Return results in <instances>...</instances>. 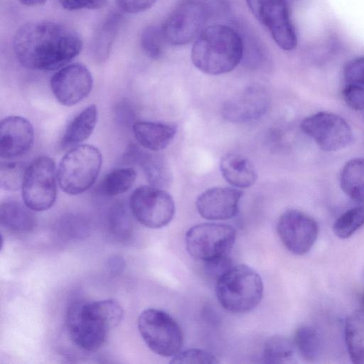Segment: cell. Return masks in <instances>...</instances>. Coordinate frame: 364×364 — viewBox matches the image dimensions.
<instances>
[{
	"instance_id": "obj_1",
	"label": "cell",
	"mask_w": 364,
	"mask_h": 364,
	"mask_svg": "<svg viewBox=\"0 0 364 364\" xmlns=\"http://www.w3.org/2000/svg\"><path fill=\"white\" fill-rule=\"evenodd\" d=\"M82 47V39L75 30L48 21L22 25L13 40L16 58L23 66L31 70L60 69L76 57Z\"/></svg>"
},
{
	"instance_id": "obj_2",
	"label": "cell",
	"mask_w": 364,
	"mask_h": 364,
	"mask_svg": "<svg viewBox=\"0 0 364 364\" xmlns=\"http://www.w3.org/2000/svg\"><path fill=\"white\" fill-rule=\"evenodd\" d=\"M122 318L123 309L114 299L75 301L68 309L66 326L70 340L77 347L95 351L104 345L109 332Z\"/></svg>"
},
{
	"instance_id": "obj_3",
	"label": "cell",
	"mask_w": 364,
	"mask_h": 364,
	"mask_svg": "<svg viewBox=\"0 0 364 364\" xmlns=\"http://www.w3.org/2000/svg\"><path fill=\"white\" fill-rule=\"evenodd\" d=\"M244 45L232 28L215 24L204 28L191 49V60L200 71L212 75L233 70L242 59Z\"/></svg>"
},
{
	"instance_id": "obj_4",
	"label": "cell",
	"mask_w": 364,
	"mask_h": 364,
	"mask_svg": "<svg viewBox=\"0 0 364 364\" xmlns=\"http://www.w3.org/2000/svg\"><path fill=\"white\" fill-rule=\"evenodd\" d=\"M260 275L245 264L232 265L217 280L215 293L220 305L235 314L251 311L263 296Z\"/></svg>"
},
{
	"instance_id": "obj_5",
	"label": "cell",
	"mask_w": 364,
	"mask_h": 364,
	"mask_svg": "<svg viewBox=\"0 0 364 364\" xmlns=\"http://www.w3.org/2000/svg\"><path fill=\"white\" fill-rule=\"evenodd\" d=\"M102 155L96 147L83 144L73 147L61 159L58 169L60 188L70 195L89 189L97 178Z\"/></svg>"
},
{
	"instance_id": "obj_6",
	"label": "cell",
	"mask_w": 364,
	"mask_h": 364,
	"mask_svg": "<svg viewBox=\"0 0 364 364\" xmlns=\"http://www.w3.org/2000/svg\"><path fill=\"white\" fill-rule=\"evenodd\" d=\"M138 328L146 346L164 357L178 354L183 345V333L178 323L166 312L147 309L139 316Z\"/></svg>"
},
{
	"instance_id": "obj_7",
	"label": "cell",
	"mask_w": 364,
	"mask_h": 364,
	"mask_svg": "<svg viewBox=\"0 0 364 364\" xmlns=\"http://www.w3.org/2000/svg\"><path fill=\"white\" fill-rule=\"evenodd\" d=\"M21 194L24 204L33 211L50 208L56 199L55 165L52 158L41 156L26 166Z\"/></svg>"
},
{
	"instance_id": "obj_8",
	"label": "cell",
	"mask_w": 364,
	"mask_h": 364,
	"mask_svg": "<svg viewBox=\"0 0 364 364\" xmlns=\"http://www.w3.org/2000/svg\"><path fill=\"white\" fill-rule=\"evenodd\" d=\"M236 231L223 223H206L191 227L186 234L188 253L202 262L229 256L234 247Z\"/></svg>"
},
{
	"instance_id": "obj_9",
	"label": "cell",
	"mask_w": 364,
	"mask_h": 364,
	"mask_svg": "<svg viewBox=\"0 0 364 364\" xmlns=\"http://www.w3.org/2000/svg\"><path fill=\"white\" fill-rule=\"evenodd\" d=\"M129 206L139 223L152 229L166 226L175 214L172 196L164 189L151 185L136 188L130 195Z\"/></svg>"
},
{
	"instance_id": "obj_10",
	"label": "cell",
	"mask_w": 364,
	"mask_h": 364,
	"mask_svg": "<svg viewBox=\"0 0 364 364\" xmlns=\"http://www.w3.org/2000/svg\"><path fill=\"white\" fill-rule=\"evenodd\" d=\"M208 9L200 0H184L168 16L161 31L166 43L188 44L198 37L208 19Z\"/></svg>"
},
{
	"instance_id": "obj_11",
	"label": "cell",
	"mask_w": 364,
	"mask_h": 364,
	"mask_svg": "<svg viewBox=\"0 0 364 364\" xmlns=\"http://www.w3.org/2000/svg\"><path fill=\"white\" fill-rule=\"evenodd\" d=\"M301 129L326 151L341 150L353 139L349 124L341 116L328 112H319L305 117Z\"/></svg>"
},
{
	"instance_id": "obj_12",
	"label": "cell",
	"mask_w": 364,
	"mask_h": 364,
	"mask_svg": "<svg viewBox=\"0 0 364 364\" xmlns=\"http://www.w3.org/2000/svg\"><path fill=\"white\" fill-rule=\"evenodd\" d=\"M277 232L282 242L291 253L303 255L310 251L318 234L316 220L295 209L284 212L277 224Z\"/></svg>"
},
{
	"instance_id": "obj_13",
	"label": "cell",
	"mask_w": 364,
	"mask_h": 364,
	"mask_svg": "<svg viewBox=\"0 0 364 364\" xmlns=\"http://www.w3.org/2000/svg\"><path fill=\"white\" fill-rule=\"evenodd\" d=\"M50 84L56 100L61 105L70 107L77 104L90 94L93 80L85 65L73 63L54 73Z\"/></svg>"
},
{
	"instance_id": "obj_14",
	"label": "cell",
	"mask_w": 364,
	"mask_h": 364,
	"mask_svg": "<svg viewBox=\"0 0 364 364\" xmlns=\"http://www.w3.org/2000/svg\"><path fill=\"white\" fill-rule=\"evenodd\" d=\"M269 105L267 92L258 86H250L227 100L222 114L229 122L246 123L263 116Z\"/></svg>"
},
{
	"instance_id": "obj_15",
	"label": "cell",
	"mask_w": 364,
	"mask_h": 364,
	"mask_svg": "<svg viewBox=\"0 0 364 364\" xmlns=\"http://www.w3.org/2000/svg\"><path fill=\"white\" fill-rule=\"evenodd\" d=\"M259 21L267 27L281 49L289 51L296 47L297 36L286 0H266L261 9Z\"/></svg>"
},
{
	"instance_id": "obj_16",
	"label": "cell",
	"mask_w": 364,
	"mask_h": 364,
	"mask_svg": "<svg viewBox=\"0 0 364 364\" xmlns=\"http://www.w3.org/2000/svg\"><path fill=\"white\" fill-rule=\"evenodd\" d=\"M242 191L231 187H213L205 190L196 202L198 213L209 220H224L235 217Z\"/></svg>"
},
{
	"instance_id": "obj_17",
	"label": "cell",
	"mask_w": 364,
	"mask_h": 364,
	"mask_svg": "<svg viewBox=\"0 0 364 364\" xmlns=\"http://www.w3.org/2000/svg\"><path fill=\"white\" fill-rule=\"evenodd\" d=\"M31 122L20 116H9L0 124V156L10 160L26 154L33 143Z\"/></svg>"
},
{
	"instance_id": "obj_18",
	"label": "cell",
	"mask_w": 364,
	"mask_h": 364,
	"mask_svg": "<svg viewBox=\"0 0 364 364\" xmlns=\"http://www.w3.org/2000/svg\"><path fill=\"white\" fill-rule=\"evenodd\" d=\"M132 131L142 147L158 151L170 144L176 134L177 127L173 124L140 120L133 124Z\"/></svg>"
},
{
	"instance_id": "obj_19",
	"label": "cell",
	"mask_w": 364,
	"mask_h": 364,
	"mask_svg": "<svg viewBox=\"0 0 364 364\" xmlns=\"http://www.w3.org/2000/svg\"><path fill=\"white\" fill-rule=\"evenodd\" d=\"M220 168L225 181L238 188H250L257 179V173L252 161L240 154H225L220 160Z\"/></svg>"
},
{
	"instance_id": "obj_20",
	"label": "cell",
	"mask_w": 364,
	"mask_h": 364,
	"mask_svg": "<svg viewBox=\"0 0 364 364\" xmlns=\"http://www.w3.org/2000/svg\"><path fill=\"white\" fill-rule=\"evenodd\" d=\"M32 210L14 199H6L0 205L1 226L14 233L31 232L36 219Z\"/></svg>"
},
{
	"instance_id": "obj_21",
	"label": "cell",
	"mask_w": 364,
	"mask_h": 364,
	"mask_svg": "<svg viewBox=\"0 0 364 364\" xmlns=\"http://www.w3.org/2000/svg\"><path fill=\"white\" fill-rule=\"evenodd\" d=\"M97 121V109L95 105H90L69 122L61 139L60 146L70 148L86 140L92 134Z\"/></svg>"
},
{
	"instance_id": "obj_22",
	"label": "cell",
	"mask_w": 364,
	"mask_h": 364,
	"mask_svg": "<svg viewBox=\"0 0 364 364\" xmlns=\"http://www.w3.org/2000/svg\"><path fill=\"white\" fill-rule=\"evenodd\" d=\"M138 151H134V157L141 166L149 184L162 189L168 188L172 175L166 159L159 154Z\"/></svg>"
},
{
	"instance_id": "obj_23",
	"label": "cell",
	"mask_w": 364,
	"mask_h": 364,
	"mask_svg": "<svg viewBox=\"0 0 364 364\" xmlns=\"http://www.w3.org/2000/svg\"><path fill=\"white\" fill-rule=\"evenodd\" d=\"M345 340L351 361L364 364V311L351 313L345 323Z\"/></svg>"
},
{
	"instance_id": "obj_24",
	"label": "cell",
	"mask_w": 364,
	"mask_h": 364,
	"mask_svg": "<svg viewBox=\"0 0 364 364\" xmlns=\"http://www.w3.org/2000/svg\"><path fill=\"white\" fill-rule=\"evenodd\" d=\"M340 185L352 200L364 202V158L349 160L340 173Z\"/></svg>"
},
{
	"instance_id": "obj_25",
	"label": "cell",
	"mask_w": 364,
	"mask_h": 364,
	"mask_svg": "<svg viewBox=\"0 0 364 364\" xmlns=\"http://www.w3.org/2000/svg\"><path fill=\"white\" fill-rule=\"evenodd\" d=\"M122 18L117 14H112L98 28L93 40L92 51L97 61L107 59L113 40L120 26Z\"/></svg>"
},
{
	"instance_id": "obj_26",
	"label": "cell",
	"mask_w": 364,
	"mask_h": 364,
	"mask_svg": "<svg viewBox=\"0 0 364 364\" xmlns=\"http://www.w3.org/2000/svg\"><path fill=\"white\" fill-rule=\"evenodd\" d=\"M136 173L130 167L118 168L109 172L102 180L99 191L107 196H114L128 191L136 180Z\"/></svg>"
},
{
	"instance_id": "obj_27",
	"label": "cell",
	"mask_w": 364,
	"mask_h": 364,
	"mask_svg": "<svg viewBox=\"0 0 364 364\" xmlns=\"http://www.w3.org/2000/svg\"><path fill=\"white\" fill-rule=\"evenodd\" d=\"M294 343L301 356L308 362H314L321 352V340L318 332L312 326H302L294 333Z\"/></svg>"
},
{
	"instance_id": "obj_28",
	"label": "cell",
	"mask_w": 364,
	"mask_h": 364,
	"mask_svg": "<svg viewBox=\"0 0 364 364\" xmlns=\"http://www.w3.org/2000/svg\"><path fill=\"white\" fill-rule=\"evenodd\" d=\"M294 341L289 338L274 336L269 337L264 343L262 349L263 362L267 363H282L290 360L294 353Z\"/></svg>"
},
{
	"instance_id": "obj_29",
	"label": "cell",
	"mask_w": 364,
	"mask_h": 364,
	"mask_svg": "<svg viewBox=\"0 0 364 364\" xmlns=\"http://www.w3.org/2000/svg\"><path fill=\"white\" fill-rule=\"evenodd\" d=\"M363 225H364V206L359 205L341 215L335 221L333 230L338 237L347 239Z\"/></svg>"
},
{
	"instance_id": "obj_30",
	"label": "cell",
	"mask_w": 364,
	"mask_h": 364,
	"mask_svg": "<svg viewBox=\"0 0 364 364\" xmlns=\"http://www.w3.org/2000/svg\"><path fill=\"white\" fill-rule=\"evenodd\" d=\"M26 167L19 161H2L0 168V185L5 190L15 191L21 188Z\"/></svg>"
},
{
	"instance_id": "obj_31",
	"label": "cell",
	"mask_w": 364,
	"mask_h": 364,
	"mask_svg": "<svg viewBox=\"0 0 364 364\" xmlns=\"http://www.w3.org/2000/svg\"><path fill=\"white\" fill-rule=\"evenodd\" d=\"M131 210L122 203H117L112 205L109 215L110 229L113 233L126 237L132 230V223Z\"/></svg>"
},
{
	"instance_id": "obj_32",
	"label": "cell",
	"mask_w": 364,
	"mask_h": 364,
	"mask_svg": "<svg viewBox=\"0 0 364 364\" xmlns=\"http://www.w3.org/2000/svg\"><path fill=\"white\" fill-rule=\"evenodd\" d=\"M140 41L143 50L149 58L158 59L162 55L166 41L161 27L147 26L143 30Z\"/></svg>"
},
{
	"instance_id": "obj_33",
	"label": "cell",
	"mask_w": 364,
	"mask_h": 364,
	"mask_svg": "<svg viewBox=\"0 0 364 364\" xmlns=\"http://www.w3.org/2000/svg\"><path fill=\"white\" fill-rule=\"evenodd\" d=\"M171 363H218L214 355L199 348H191L180 351L173 356Z\"/></svg>"
},
{
	"instance_id": "obj_34",
	"label": "cell",
	"mask_w": 364,
	"mask_h": 364,
	"mask_svg": "<svg viewBox=\"0 0 364 364\" xmlns=\"http://www.w3.org/2000/svg\"><path fill=\"white\" fill-rule=\"evenodd\" d=\"M342 96L346 104L352 109H364V86L348 83L342 90Z\"/></svg>"
},
{
	"instance_id": "obj_35",
	"label": "cell",
	"mask_w": 364,
	"mask_h": 364,
	"mask_svg": "<svg viewBox=\"0 0 364 364\" xmlns=\"http://www.w3.org/2000/svg\"><path fill=\"white\" fill-rule=\"evenodd\" d=\"M343 76L348 83L364 86V56L348 61L343 68Z\"/></svg>"
},
{
	"instance_id": "obj_36",
	"label": "cell",
	"mask_w": 364,
	"mask_h": 364,
	"mask_svg": "<svg viewBox=\"0 0 364 364\" xmlns=\"http://www.w3.org/2000/svg\"><path fill=\"white\" fill-rule=\"evenodd\" d=\"M203 264L205 273L210 277L215 279V280L232 266L229 256L208 262H203Z\"/></svg>"
},
{
	"instance_id": "obj_37",
	"label": "cell",
	"mask_w": 364,
	"mask_h": 364,
	"mask_svg": "<svg viewBox=\"0 0 364 364\" xmlns=\"http://www.w3.org/2000/svg\"><path fill=\"white\" fill-rule=\"evenodd\" d=\"M61 6L69 11L83 9H99L105 6L107 0H59Z\"/></svg>"
},
{
	"instance_id": "obj_38",
	"label": "cell",
	"mask_w": 364,
	"mask_h": 364,
	"mask_svg": "<svg viewBox=\"0 0 364 364\" xmlns=\"http://www.w3.org/2000/svg\"><path fill=\"white\" fill-rule=\"evenodd\" d=\"M156 0H116L121 10L128 14H136L149 9Z\"/></svg>"
},
{
	"instance_id": "obj_39",
	"label": "cell",
	"mask_w": 364,
	"mask_h": 364,
	"mask_svg": "<svg viewBox=\"0 0 364 364\" xmlns=\"http://www.w3.org/2000/svg\"><path fill=\"white\" fill-rule=\"evenodd\" d=\"M266 0H246L253 14L259 19L261 9Z\"/></svg>"
},
{
	"instance_id": "obj_40",
	"label": "cell",
	"mask_w": 364,
	"mask_h": 364,
	"mask_svg": "<svg viewBox=\"0 0 364 364\" xmlns=\"http://www.w3.org/2000/svg\"><path fill=\"white\" fill-rule=\"evenodd\" d=\"M22 4L28 6H36L44 4L47 0H18Z\"/></svg>"
},
{
	"instance_id": "obj_41",
	"label": "cell",
	"mask_w": 364,
	"mask_h": 364,
	"mask_svg": "<svg viewBox=\"0 0 364 364\" xmlns=\"http://www.w3.org/2000/svg\"><path fill=\"white\" fill-rule=\"evenodd\" d=\"M361 303H362V305H363V310L364 311V294L361 296Z\"/></svg>"
}]
</instances>
